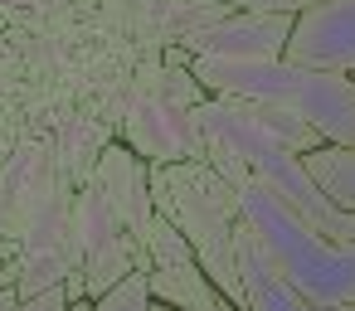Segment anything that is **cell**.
Instances as JSON below:
<instances>
[{"label": "cell", "mask_w": 355, "mask_h": 311, "mask_svg": "<svg viewBox=\"0 0 355 311\" xmlns=\"http://www.w3.org/2000/svg\"><path fill=\"white\" fill-rule=\"evenodd\" d=\"M205 161L234 185L239 214H243V224L253 229L263 258L272 263V272H277L302 301H316V306H345V301H355V243L326 238V233H316L311 224H302L268 185H258V180L248 175V166H243L234 151L209 146Z\"/></svg>", "instance_id": "1"}, {"label": "cell", "mask_w": 355, "mask_h": 311, "mask_svg": "<svg viewBox=\"0 0 355 311\" xmlns=\"http://www.w3.org/2000/svg\"><path fill=\"white\" fill-rule=\"evenodd\" d=\"M195 127H200V136H205V151H209V146L234 151V156L248 166V175H253L258 185H268L302 224H311V229L326 233V238L355 243V214L340 209V204L316 185V175L306 170V161H302L292 146H282L272 132L258 127V117H253V107H248L243 98H209V103H200V107H195Z\"/></svg>", "instance_id": "2"}, {"label": "cell", "mask_w": 355, "mask_h": 311, "mask_svg": "<svg viewBox=\"0 0 355 311\" xmlns=\"http://www.w3.org/2000/svg\"><path fill=\"white\" fill-rule=\"evenodd\" d=\"M195 78L209 98L282 103L306 117L326 146H355V78L282 59H195Z\"/></svg>", "instance_id": "3"}, {"label": "cell", "mask_w": 355, "mask_h": 311, "mask_svg": "<svg viewBox=\"0 0 355 311\" xmlns=\"http://www.w3.org/2000/svg\"><path fill=\"white\" fill-rule=\"evenodd\" d=\"M151 199L156 214H166L195 248L200 267L209 272V282L243 306V282H239V195L234 185L209 166V161H171V166H151Z\"/></svg>", "instance_id": "4"}, {"label": "cell", "mask_w": 355, "mask_h": 311, "mask_svg": "<svg viewBox=\"0 0 355 311\" xmlns=\"http://www.w3.org/2000/svg\"><path fill=\"white\" fill-rule=\"evenodd\" d=\"M73 233H78V248H83V282H88L93 301L107 296L132 272H146V258H141L137 238L127 233L122 214L112 209V199L98 185L73 190Z\"/></svg>", "instance_id": "5"}, {"label": "cell", "mask_w": 355, "mask_h": 311, "mask_svg": "<svg viewBox=\"0 0 355 311\" xmlns=\"http://www.w3.org/2000/svg\"><path fill=\"white\" fill-rule=\"evenodd\" d=\"M20 301L49 292V287H64L73 272H83V248H78V233H73V190L69 180H59V190L30 214L25 233H20Z\"/></svg>", "instance_id": "6"}, {"label": "cell", "mask_w": 355, "mask_h": 311, "mask_svg": "<svg viewBox=\"0 0 355 311\" xmlns=\"http://www.w3.org/2000/svg\"><path fill=\"white\" fill-rule=\"evenodd\" d=\"M146 253H151V267H146L151 301L180 306V311H224L229 306V296L200 267L190 238L166 214H151V224H146Z\"/></svg>", "instance_id": "7"}, {"label": "cell", "mask_w": 355, "mask_h": 311, "mask_svg": "<svg viewBox=\"0 0 355 311\" xmlns=\"http://www.w3.org/2000/svg\"><path fill=\"white\" fill-rule=\"evenodd\" d=\"M122 136L137 156H146L151 166H171V161H205V136L195 127V107H180L161 93H146L127 117H122Z\"/></svg>", "instance_id": "8"}, {"label": "cell", "mask_w": 355, "mask_h": 311, "mask_svg": "<svg viewBox=\"0 0 355 311\" xmlns=\"http://www.w3.org/2000/svg\"><path fill=\"white\" fill-rule=\"evenodd\" d=\"M287 59L355 78V0H316L292 20Z\"/></svg>", "instance_id": "9"}, {"label": "cell", "mask_w": 355, "mask_h": 311, "mask_svg": "<svg viewBox=\"0 0 355 311\" xmlns=\"http://www.w3.org/2000/svg\"><path fill=\"white\" fill-rule=\"evenodd\" d=\"M88 185H98V190L112 199V209L122 214L127 233L137 238V248H141V258H146V267H151V253H146V224H151V214H156V199H151V161L137 156L127 141H107L103 156H98V166H93V180H88Z\"/></svg>", "instance_id": "10"}, {"label": "cell", "mask_w": 355, "mask_h": 311, "mask_svg": "<svg viewBox=\"0 0 355 311\" xmlns=\"http://www.w3.org/2000/svg\"><path fill=\"white\" fill-rule=\"evenodd\" d=\"M292 39V20L287 15H248V10H229L224 20L185 35L180 44L195 59H282Z\"/></svg>", "instance_id": "11"}, {"label": "cell", "mask_w": 355, "mask_h": 311, "mask_svg": "<svg viewBox=\"0 0 355 311\" xmlns=\"http://www.w3.org/2000/svg\"><path fill=\"white\" fill-rule=\"evenodd\" d=\"M59 190V175H54V156L44 141H30L20 146L6 166H0V238H15L25 233L30 214Z\"/></svg>", "instance_id": "12"}, {"label": "cell", "mask_w": 355, "mask_h": 311, "mask_svg": "<svg viewBox=\"0 0 355 311\" xmlns=\"http://www.w3.org/2000/svg\"><path fill=\"white\" fill-rule=\"evenodd\" d=\"M234 248H239L243 311H355V301H345V306H316V301H302V296H297V292L272 272V263L263 258V248H258V238H253V229H248V224H239Z\"/></svg>", "instance_id": "13"}, {"label": "cell", "mask_w": 355, "mask_h": 311, "mask_svg": "<svg viewBox=\"0 0 355 311\" xmlns=\"http://www.w3.org/2000/svg\"><path fill=\"white\" fill-rule=\"evenodd\" d=\"M302 161H306V170L316 175V185H321L340 209L355 214V146H321V151H311V156H302Z\"/></svg>", "instance_id": "14"}, {"label": "cell", "mask_w": 355, "mask_h": 311, "mask_svg": "<svg viewBox=\"0 0 355 311\" xmlns=\"http://www.w3.org/2000/svg\"><path fill=\"white\" fill-rule=\"evenodd\" d=\"M253 107V117H258V127L263 132H272L282 146H292L297 156H311V151H321L326 141H321V132L306 122V117H297L292 107H282V103H248Z\"/></svg>", "instance_id": "15"}, {"label": "cell", "mask_w": 355, "mask_h": 311, "mask_svg": "<svg viewBox=\"0 0 355 311\" xmlns=\"http://www.w3.org/2000/svg\"><path fill=\"white\" fill-rule=\"evenodd\" d=\"M151 93H161V98H171V103H180V107H200V103H209V93H205V83L195 78V69H171V64L156 73Z\"/></svg>", "instance_id": "16"}, {"label": "cell", "mask_w": 355, "mask_h": 311, "mask_svg": "<svg viewBox=\"0 0 355 311\" xmlns=\"http://www.w3.org/2000/svg\"><path fill=\"white\" fill-rule=\"evenodd\" d=\"M98 311H151L146 272H132V277H127V282H117L107 296H98Z\"/></svg>", "instance_id": "17"}, {"label": "cell", "mask_w": 355, "mask_h": 311, "mask_svg": "<svg viewBox=\"0 0 355 311\" xmlns=\"http://www.w3.org/2000/svg\"><path fill=\"white\" fill-rule=\"evenodd\" d=\"M229 10H248V15H287L297 20L302 10H311L316 0H224Z\"/></svg>", "instance_id": "18"}, {"label": "cell", "mask_w": 355, "mask_h": 311, "mask_svg": "<svg viewBox=\"0 0 355 311\" xmlns=\"http://www.w3.org/2000/svg\"><path fill=\"white\" fill-rule=\"evenodd\" d=\"M20 311H69V292H64V287H49V292L20 301Z\"/></svg>", "instance_id": "19"}, {"label": "cell", "mask_w": 355, "mask_h": 311, "mask_svg": "<svg viewBox=\"0 0 355 311\" xmlns=\"http://www.w3.org/2000/svg\"><path fill=\"white\" fill-rule=\"evenodd\" d=\"M0 311H20V292L15 287H0Z\"/></svg>", "instance_id": "20"}, {"label": "cell", "mask_w": 355, "mask_h": 311, "mask_svg": "<svg viewBox=\"0 0 355 311\" xmlns=\"http://www.w3.org/2000/svg\"><path fill=\"white\" fill-rule=\"evenodd\" d=\"M69 311H98V301L93 296H78V301H69Z\"/></svg>", "instance_id": "21"}, {"label": "cell", "mask_w": 355, "mask_h": 311, "mask_svg": "<svg viewBox=\"0 0 355 311\" xmlns=\"http://www.w3.org/2000/svg\"><path fill=\"white\" fill-rule=\"evenodd\" d=\"M151 311H180V306H166V301H151Z\"/></svg>", "instance_id": "22"}, {"label": "cell", "mask_w": 355, "mask_h": 311, "mask_svg": "<svg viewBox=\"0 0 355 311\" xmlns=\"http://www.w3.org/2000/svg\"><path fill=\"white\" fill-rule=\"evenodd\" d=\"M224 311H243V306H234V301H229V306H224Z\"/></svg>", "instance_id": "23"}, {"label": "cell", "mask_w": 355, "mask_h": 311, "mask_svg": "<svg viewBox=\"0 0 355 311\" xmlns=\"http://www.w3.org/2000/svg\"><path fill=\"white\" fill-rule=\"evenodd\" d=\"M195 6H205V0H195Z\"/></svg>", "instance_id": "24"}]
</instances>
